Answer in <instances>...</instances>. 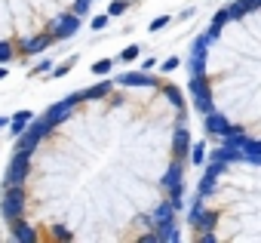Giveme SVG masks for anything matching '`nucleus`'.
<instances>
[{
	"mask_svg": "<svg viewBox=\"0 0 261 243\" xmlns=\"http://www.w3.org/2000/svg\"><path fill=\"white\" fill-rule=\"evenodd\" d=\"M22 212H25V194H22V188L19 185H7L4 188V218L16 222V218H22Z\"/></svg>",
	"mask_w": 261,
	"mask_h": 243,
	"instance_id": "nucleus-1",
	"label": "nucleus"
},
{
	"mask_svg": "<svg viewBox=\"0 0 261 243\" xmlns=\"http://www.w3.org/2000/svg\"><path fill=\"white\" fill-rule=\"evenodd\" d=\"M191 92H194V102H197V108L206 114V111H212V89H209V83H206V77L203 74H194L191 77Z\"/></svg>",
	"mask_w": 261,
	"mask_h": 243,
	"instance_id": "nucleus-2",
	"label": "nucleus"
},
{
	"mask_svg": "<svg viewBox=\"0 0 261 243\" xmlns=\"http://www.w3.org/2000/svg\"><path fill=\"white\" fill-rule=\"evenodd\" d=\"M25 173H28V154L25 151H16V157H13V163L7 169V185H22Z\"/></svg>",
	"mask_w": 261,
	"mask_h": 243,
	"instance_id": "nucleus-3",
	"label": "nucleus"
},
{
	"mask_svg": "<svg viewBox=\"0 0 261 243\" xmlns=\"http://www.w3.org/2000/svg\"><path fill=\"white\" fill-rule=\"evenodd\" d=\"M77 28H80V16H59L53 25V40L71 37V34H77Z\"/></svg>",
	"mask_w": 261,
	"mask_h": 243,
	"instance_id": "nucleus-4",
	"label": "nucleus"
},
{
	"mask_svg": "<svg viewBox=\"0 0 261 243\" xmlns=\"http://www.w3.org/2000/svg\"><path fill=\"white\" fill-rule=\"evenodd\" d=\"M206 130H209V133H215V136H224V133H230V124H227L221 114L206 111Z\"/></svg>",
	"mask_w": 261,
	"mask_h": 243,
	"instance_id": "nucleus-5",
	"label": "nucleus"
},
{
	"mask_svg": "<svg viewBox=\"0 0 261 243\" xmlns=\"http://www.w3.org/2000/svg\"><path fill=\"white\" fill-rule=\"evenodd\" d=\"M10 225H13V237H16V240H22V243H34V240H37L34 228H28L25 222H19V218H16V222H10Z\"/></svg>",
	"mask_w": 261,
	"mask_h": 243,
	"instance_id": "nucleus-6",
	"label": "nucleus"
},
{
	"mask_svg": "<svg viewBox=\"0 0 261 243\" xmlns=\"http://www.w3.org/2000/svg\"><path fill=\"white\" fill-rule=\"evenodd\" d=\"M120 83H126V86H151V83H160V80H154L148 74H123Z\"/></svg>",
	"mask_w": 261,
	"mask_h": 243,
	"instance_id": "nucleus-7",
	"label": "nucleus"
},
{
	"mask_svg": "<svg viewBox=\"0 0 261 243\" xmlns=\"http://www.w3.org/2000/svg\"><path fill=\"white\" fill-rule=\"evenodd\" d=\"M181 169H185V163H181V160H175V163L169 166V173L163 176V185H166V188L178 185V182H181Z\"/></svg>",
	"mask_w": 261,
	"mask_h": 243,
	"instance_id": "nucleus-8",
	"label": "nucleus"
},
{
	"mask_svg": "<svg viewBox=\"0 0 261 243\" xmlns=\"http://www.w3.org/2000/svg\"><path fill=\"white\" fill-rule=\"evenodd\" d=\"M49 43H53V37H34V40H28V43L22 46V53H28V56H31V53H43Z\"/></svg>",
	"mask_w": 261,
	"mask_h": 243,
	"instance_id": "nucleus-9",
	"label": "nucleus"
},
{
	"mask_svg": "<svg viewBox=\"0 0 261 243\" xmlns=\"http://www.w3.org/2000/svg\"><path fill=\"white\" fill-rule=\"evenodd\" d=\"M188 148H191V136H188V130H178L175 133V154H178V160L188 154Z\"/></svg>",
	"mask_w": 261,
	"mask_h": 243,
	"instance_id": "nucleus-10",
	"label": "nucleus"
},
{
	"mask_svg": "<svg viewBox=\"0 0 261 243\" xmlns=\"http://www.w3.org/2000/svg\"><path fill=\"white\" fill-rule=\"evenodd\" d=\"M154 222H157V228H163V225H172V206H169V203L157 206V209H154Z\"/></svg>",
	"mask_w": 261,
	"mask_h": 243,
	"instance_id": "nucleus-11",
	"label": "nucleus"
},
{
	"mask_svg": "<svg viewBox=\"0 0 261 243\" xmlns=\"http://www.w3.org/2000/svg\"><path fill=\"white\" fill-rule=\"evenodd\" d=\"M111 83H114V80H105V83H98V86H92V89H83V99H98V95H105V92L111 89Z\"/></svg>",
	"mask_w": 261,
	"mask_h": 243,
	"instance_id": "nucleus-12",
	"label": "nucleus"
},
{
	"mask_svg": "<svg viewBox=\"0 0 261 243\" xmlns=\"http://www.w3.org/2000/svg\"><path fill=\"white\" fill-rule=\"evenodd\" d=\"M166 99H169L175 108H181V105H185V99H181V92H178L175 86H166Z\"/></svg>",
	"mask_w": 261,
	"mask_h": 243,
	"instance_id": "nucleus-13",
	"label": "nucleus"
},
{
	"mask_svg": "<svg viewBox=\"0 0 261 243\" xmlns=\"http://www.w3.org/2000/svg\"><path fill=\"white\" fill-rule=\"evenodd\" d=\"M111 68H114V62H111V59H105V62H95V65H92V71H95V74H108Z\"/></svg>",
	"mask_w": 261,
	"mask_h": 243,
	"instance_id": "nucleus-14",
	"label": "nucleus"
},
{
	"mask_svg": "<svg viewBox=\"0 0 261 243\" xmlns=\"http://www.w3.org/2000/svg\"><path fill=\"white\" fill-rule=\"evenodd\" d=\"M92 7V0H77V7H74V16H86Z\"/></svg>",
	"mask_w": 261,
	"mask_h": 243,
	"instance_id": "nucleus-15",
	"label": "nucleus"
},
{
	"mask_svg": "<svg viewBox=\"0 0 261 243\" xmlns=\"http://www.w3.org/2000/svg\"><path fill=\"white\" fill-rule=\"evenodd\" d=\"M126 7H129V0H114V4H111V10H108V13H111V16H117V13H123Z\"/></svg>",
	"mask_w": 261,
	"mask_h": 243,
	"instance_id": "nucleus-16",
	"label": "nucleus"
},
{
	"mask_svg": "<svg viewBox=\"0 0 261 243\" xmlns=\"http://www.w3.org/2000/svg\"><path fill=\"white\" fill-rule=\"evenodd\" d=\"M136 56H139V46L133 43V46H126V50H123V56H120V59H123V62H133Z\"/></svg>",
	"mask_w": 261,
	"mask_h": 243,
	"instance_id": "nucleus-17",
	"label": "nucleus"
},
{
	"mask_svg": "<svg viewBox=\"0 0 261 243\" xmlns=\"http://www.w3.org/2000/svg\"><path fill=\"white\" fill-rule=\"evenodd\" d=\"M13 59V46L10 43H0V62H10Z\"/></svg>",
	"mask_w": 261,
	"mask_h": 243,
	"instance_id": "nucleus-18",
	"label": "nucleus"
},
{
	"mask_svg": "<svg viewBox=\"0 0 261 243\" xmlns=\"http://www.w3.org/2000/svg\"><path fill=\"white\" fill-rule=\"evenodd\" d=\"M203 160H206V148L197 145V148H194V163H203Z\"/></svg>",
	"mask_w": 261,
	"mask_h": 243,
	"instance_id": "nucleus-19",
	"label": "nucleus"
},
{
	"mask_svg": "<svg viewBox=\"0 0 261 243\" xmlns=\"http://www.w3.org/2000/svg\"><path fill=\"white\" fill-rule=\"evenodd\" d=\"M108 25V19L105 16H98V19H92V28H105Z\"/></svg>",
	"mask_w": 261,
	"mask_h": 243,
	"instance_id": "nucleus-20",
	"label": "nucleus"
},
{
	"mask_svg": "<svg viewBox=\"0 0 261 243\" xmlns=\"http://www.w3.org/2000/svg\"><path fill=\"white\" fill-rule=\"evenodd\" d=\"M175 68H178V59H169V62L163 65V71H175Z\"/></svg>",
	"mask_w": 261,
	"mask_h": 243,
	"instance_id": "nucleus-21",
	"label": "nucleus"
},
{
	"mask_svg": "<svg viewBox=\"0 0 261 243\" xmlns=\"http://www.w3.org/2000/svg\"><path fill=\"white\" fill-rule=\"evenodd\" d=\"M163 25H166V16H163V19H154V22H151V28H154V31H157V28H163Z\"/></svg>",
	"mask_w": 261,
	"mask_h": 243,
	"instance_id": "nucleus-22",
	"label": "nucleus"
}]
</instances>
